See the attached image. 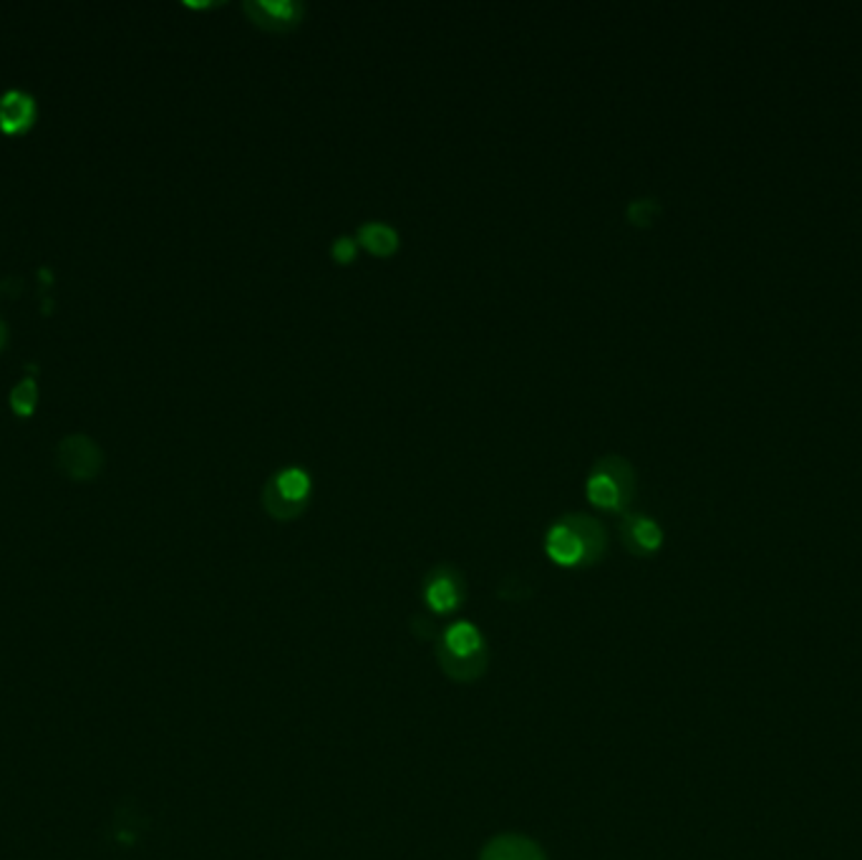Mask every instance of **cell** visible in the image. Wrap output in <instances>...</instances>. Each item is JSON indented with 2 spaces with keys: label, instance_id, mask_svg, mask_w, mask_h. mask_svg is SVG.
<instances>
[{
  "label": "cell",
  "instance_id": "4fadbf2b",
  "mask_svg": "<svg viewBox=\"0 0 862 860\" xmlns=\"http://www.w3.org/2000/svg\"><path fill=\"white\" fill-rule=\"evenodd\" d=\"M35 402H39V386H35L33 379H23L21 384L13 386L11 392V410L18 416H29L35 410Z\"/></svg>",
  "mask_w": 862,
  "mask_h": 860
},
{
  "label": "cell",
  "instance_id": "9c48e42d",
  "mask_svg": "<svg viewBox=\"0 0 862 860\" xmlns=\"http://www.w3.org/2000/svg\"><path fill=\"white\" fill-rule=\"evenodd\" d=\"M588 497L590 502H595L598 507H607V510H611V507L615 510V507H621L625 502L619 483H615L611 475L601 473V469H595L593 477L588 479Z\"/></svg>",
  "mask_w": 862,
  "mask_h": 860
},
{
  "label": "cell",
  "instance_id": "8fae6325",
  "mask_svg": "<svg viewBox=\"0 0 862 860\" xmlns=\"http://www.w3.org/2000/svg\"><path fill=\"white\" fill-rule=\"evenodd\" d=\"M426 601H429L434 611H449L459 603V588L451 578H437V581H432V586L426 588Z\"/></svg>",
  "mask_w": 862,
  "mask_h": 860
},
{
  "label": "cell",
  "instance_id": "52a82bcc",
  "mask_svg": "<svg viewBox=\"0 0 862 860\" xmlns=\"http://www.w3.org/2000/svg\"><path fill=\"white\" fill-rule=\"evenodd\" d=\"M359 242L374 256H392L398 248V235L384 222H366L359 228Z\"/></svg>",
  "mask_w": 862,
  "mask_h": 860
},
{
  "label": "cell",
  "instance_id": "ba28073f",
  "mask_svg": "<svg viewBox=\"0 0 862 860\" xmlns=\"http://www.w3.org/2000/svg\"><path fill=\"white\" fill-rule=\"evenodd\" d=\"M447 649L454 654V659L459 661H469V656H475L479 649H482V636L479 631L471 626V623H454V626L447 631Z\"/></svg>",
  "mask_w": 862,
  "mask_h": 860
},
{
  "label": "cell",
  "instance_id": "8992f818",
  "mask_svg": "<svg viewBox=\"0 0 862 860\" xmlns=\"http://www.w3.org/2000/svg\"><path fill=\"white\" fill-rule=\"evenodd\" d=\"M482 860H542V853L525 838H497L487 846Z\"/></svg>",
  "mask_w": 862,
  "mask_h": 860
},
{
  "label": "cell",
  "instance_id": "9a60e30c",
  "mask_svg": "<svg viewBox=\"0 0 862 860\" xmlns=\"http://www.w3.org/2000/svg\"><path fill=\"white\" fill-rule=\"evenodd\" d=\"M333 258L339 262H351L353 258H356V240L351 238H339L333 242Z\"/></svg>",
  "mask_w": 862,
  "mask_h": 860
},
{
  "label": "cell",
  "instance_id": "7a4b0ae2",
  "mask_svg": "<svg viewBox=\"0 0 862 860\" xmlns=\"http://www.w3.org/2000/svg\"><path fill=\"white\" fill-rule=\"evenodd\" d=\"M59 467L74 479H91L102 469V449L84 434H71L59 445Z\"/></svg>",
  "mask_w": 862,
  "mask_h": 860
},
{
  "label": "cell",
  "instance_id": "6da1fadb",
  "mask_svg": "<svg viewBox=\"0 0 862 860\" xmlns=\"http://www.w3.org/2000/svg\"><path fill=\"white\" fill-rule=\"evenodd\" d=\"M311 490V479L298 467H288L266 487V507L276 518H295Z\"/></svg>",
  "mask_w": 862,
  "mask_h": 860
},
{
  "label": "cell",
  "instance_id": "5bb4252c",
  "mask_svg": "<svg viewBox=\"0 0 862 860\" xmlns=\"http://www.w3.org/2000/svg\"><path fill=\"white\" fill-rule=\"evenodd\" d=\"M661 213V205L656 200H635L629 205V220L638 228H648Z\"/></svg>",
  "mask_w": 862,
  "mask_h": 860
},
{
  "label": "cell",
  "instance_id": "7c38bea8",
  "mask_svg": "<svg viewBox=\"0 0 862 860\" xmlns=\"http://www.w3.org/2000/svg\"><path fill=\"white\" fill-rule=\"evenodd\" d=\"M629 528L633 532L635 546H641V550H646V553L658 550L661 542H664V532L648 518H629Z\"/></svg>",
  "mask_w": 862,
  "mask_h": 860
},
{
  "label": "cell",
  "instance_id": "30bf717a",
  "mask_svg": "<svg viewBox=\"0 0 862 860\" xmlns=\"http://www.w3.org/2000/svg\"><path fill=\"white\" fill-rule=\"evenodd\" d=\"M565 522L570 525V528H573V530L578 532L580 540H583L588 560H593V558H598V556L603 553L605 536H603L601 522L590 520V518H585V515H573V518H568Z\"/></svg>",
  "mask_w": 862,
  "mask_h": 860
},
{
  "label": "cell",
  "instance_id": "2e32d148",
  "mask_svg": "<svg viewBox=\"0 0 862 860\" xmlns=\"http://www.w3.org/2000/svg\"><path fill=\"white\" fill-rule=\"evenodd\" d=\"M6 341H8V329H6V323L0 321V349L6 346Z\"/></svg>",
  "mask_w": 862,
  "mask_h": 860
},
{
  "label": "cell",
  "instance_id": "277c9868",
  "mask_svg": "<svg viewBox=\"0 0 862 860\" xmlns=\"http://www.w3.org/2000/svg\"><path fill=\"white\" fill-rule=\"evenodd\" d=\"M245 11L252 15V21L270 31H285L301 21L303 6L288 3V0H256V3H245Z\"/></svg>",
  "mask_w": 862,
  "mask_h": 860
},
{
  "label": "cell",
  "instance_id": "3957f363",
  "mask_svg": "<svg viewBox=\"0 0 862 860\" xmlns=\"http://www.w3.org/2000/svg\"><path fill=\"white\" fill-rule=\"evenodd\" d=\"M35 114H39L35 99L21 92V89H11V92L0 96V129L6 134L29 132L35 122Z\"/></svg>",
  "mask_w": 862,
  "mask_h": 860
},
{
  "label": "cell",
  "instance_id": "5b68a950",
  "mask_svg": "<svg viewBox=\"0 0 862 860\" xmlns=\"http://www.w3.org/2000/svg\"><path fill=\"white\" fill-rule=\"evenodd\" d=\"M548 553L560 566H575L588 560L583 540H580L578 532L570 528L565 520L552 525V530L548 532Z\"/></svg>",
  "mask_w": 862,
  "mask_h": 860
}]
</instances>
